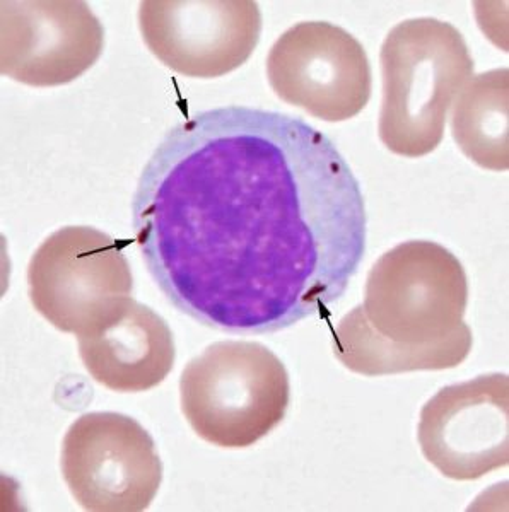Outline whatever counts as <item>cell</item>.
I'll return each mask as SVG.
<instances>
[{
    "label": "cell",
    "mask_w": 509,
    "mask_h": 512,
    "mask_svg": "<svg viewBox=\"0 0 509 512\" xmlns=\"http://www.w3.org/2000/svg\"><path fill=\"white\" fill-rule=\"evenodd\" d=\"M139 28L147 48L168 69L216 79L252 57L262 33L253 0H146Z\"/></svg>",
    "instance_id": "obj_8"
},
{
    "label": "cell",
    "mask_w": 509,
    "mask_h": 512,
    "mask_svg": "<svg viewBox=\"0 0 509 512\" xmlns=\"http://www.w3.org/2000/svg\"><path fill=\"white\" fill-rule=\"evenodd\" d=\"M272 91L323 122H346L366 108L373 74L363 45L325 21L294 24L267 57Z\"/></svg>",
    "instance_id": "obj_7"
},
{
    "label": "cell",
    "mask_w": 509,
    "mask_h": 512,
    "mask_svg": "<svg viewBox=\"0 0 509 512\" xmlns=\"http://www.w3.org/2000/svg\"><path fill=\"white\" fill-rule=\"evenodd\" d=\"M60 465L84 511H146L163 482L153 437L137 420L117 412H91L74 420Z\"/></svg>",
    "instance_id": "obj_6"
},
{
    "label": "cell",
    "mask_w": 509,
    "mask_h": 512,
    "mask_svg": "<svg viewBox=\"0 0 509 512\" xmlns=\"http://www.w3.org/2000/svg\"><path fill=\"white\" fill-rule=\"evenodd\" d=\"M472 345L474 335L467 323L451 337L417 349L392 344L369 328L359 306H356L337 325L334 354L352 373L376 378L453 369L469 357Z\"/></svg>",
    "instance_id": "obj_12"
},
{
    "label": "cell",
    "mask_w": 509,
    "mask_h": 512,
    "mask_svg": "<svg viewBox=\"0 0 509 512\" xmlns=\"http://www.w3.org/2000/svg\"><path fill=\"white\" fill-rule=\"evenodd\" d=\"M289 374L265 345L217 342L188 362L180 403L195 434L217 448L245 449L269 436L287 414Z\"/></svg>",
    "instance_id": "obj_3"
},
{
    "label": "cell",
    "mask_w": 509,
    "mask_h": 512,
    "mask_svg": "<svg viewBox=\"0 0 509 512\" xmlns=\"http://www.w3.org/2000/svg\"><path fill=\"white\" fill-rule=\"evenodd\" d=\"M28 287L33 308L50 325L81 337L132 297L134 277L112 236L94 227L67 226L31 256Z\"/></svg>",
    "instance_id": "obj_5"
},
{
    "label": "cell",
    "mask_w": 509,
    "mask_h": 512,
    "mask_svg": "<svg viewBox=\"0 0 509 512\" xmlns=\"http://www.w3.org/2000/svg\"><path fill=\"white\" fill-rule=\"evenodd\" d=\"M509 70L470 77L458 94L451 134L460 151L480 168H509Z\"/></svg>",
    "instance_id": "obj_13"
},
{
    "label": "cell",
    "mask_w": 509,
    "mask_h": 512,
    "mask_svg": "<svg viewBox=\"0 0 509 512\" xmlns=\"http://www.w3.org/2000/svg\"><path fill=\"white\" fill-rule=\"evenodd\" d=\"M424 458L450 480L472 482L509 465V378L489 373L445 386L421 410Z\"/></svg>",
    "instance_id": "obj_9"
},
{
    "label": "cell",
    "mask_w": 509,
    "mask_h": 512,
    "mask_svg": "<svg viewBox=\"0 0 509 512\" xmlns=\"http://www.w3.org/2000/svg\"><path fill=\"white\" fill-rule=\"evenodd\" d=\"M77 340L91 378L117 393L153 390L175 364L170 326L134 297L125 299L103 323Z\"/></svg>",
    "instance_id": "obj_11"
},
{
    "label": "cell",
    "mask_w": 509,
    "mask_h": 512,
    "mask_svg": "<svg viewBox=\"0 0 509 512\" xmlns=\"http://www.w3.org/2000/svg\"><path fill=\"white\" fill-rule=\"evenodd\" d=\"M105 48V28L86 2L4 0L0 72L16 82L53 88L76 81Z\"/></svg>",
    "instance_id": "obj_10"
},
{
    "label": "cell",
    "mask_w": 509,
    "mask_h": 512,
    "mask_svg": "<svg viewBox=\"0 0 509 512\" xmlns=\"http://www.w3.org/2000/svg\"><path fill=\"white\" fill-rule=\"evenodd\" d=\"M469 279L445 246L405 241L369 270L359 311L392 344L417 349L451 337L465 325Z\"/></svg>",
    "instance_id": "obj_4"
},
{
    "label": "cell",
    "mask_w": 509,
    "mask_h": 512,
    "mask_svg": "<svg viewBox=\"0 0 509 512\" xmlns=\"http://www.w3.org/2000/svg\"><path fill=\"white\" fill-rule=\"evenodd\" d=\"M378 134L388 151L422 158L438 149L446 118L474 74V59L462 33L446 21L407 19L381 45Z\"/></svg>",
    "instance_id": "obj_2"
},
{
    "label": "cell",
    "mask_w": 509,
    "mask_h": 512,
    "mask_svg": "<svg viewBox=\"0 0 509 512\" xmlns=\"http://www.w3.org/2000/svg\"><path fill=\"white\" fill-rule=\"evenodd\" d=\"M142 260L180 313L265 335L337 303L363 263V190L327 135L248 106L171 128L132 200Z\"/></svg>",
    "instance_id": "obj_1"
}]
</instances>
